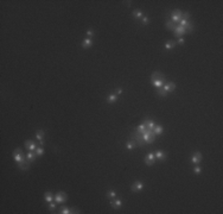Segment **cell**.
Instances as JSON below:
<instances>
[{
  "label": "cell",
  "instance_id": "cell-1",
  "mask_svg": "<svg viewBox=\"0 0 223 214\" xmlns=\"http://www.w3.org/2000/svg\"><path fill=\"white\" fill-rule=\"evenodd\" d=\"M156 137L157 136L154 135L153 130H150V129H146V131L142 133V139L145 140V143H148V144H152L156 140Z\"/></svg>",
  "mask_w": 223,
  "mask_h": 214
},
{
  "label": "cell",
  "instance_id": "cell-2",
  "mask_svg": "<svg viewBox=\"0 0 223 214\" xmlns=\"http://www.w3.org/2000/svg\"><path fill=\"white\" fill-rule=\"evenodd\" d=\"M13 158H14V161L18 164V163L25 161V159H26V156H25V154L23 152V150L20 149V147H17V149L13 151Z\"/></svg>",
  "mask_w": 223,
  "mask_h": 214
},
{
  "label": "cell",
  "instance_id": "cell-3",
  "mask_svg": "<svg viewBox=\"0 0 223 214\" xmlns=\"http://www.w3.org/2000/svg\"><path fill=\"white\" fill-rule=\"evenodd\" d=\"M131 138L134 140V142L136 143V145H138V146H144L145 140L142 139V135L140 133V132L136 131V130H135V131H134L133 133L131 135Z\"/></svg>",
  "mask_w": 223,
  "mask_h": 214
},
{
  "label": "cell",
  "instance_id": "cell-4",
  "mask_svg": "<svg viewBox=\"0 0 223 214\" xmlns=\"http://www.w3.org/2000/svg\"><path fill=\"white\" fill-rule=\"evenodd\" d=\"M182 16H183V12L180 10H173L172 11V20L174 23H179L182 20Z\"/></svg>",
  "mask_w": 223,
  "mask_h": 214
},
{
  "label": "cell",
  "instance_id": "cell-5",
  "mask_svg": "<svg viewBox=\"0 0 223 214\" xmlns=\"http://www.w3.org/2000/svg\"><path fill=\"white\" fill-rule=\"evenodd\" d=\"M142 188H144V183L141 181H135L133 184H132V192L134 193H138V192H141Z\"/></svg>",
  "mask_w": 223,
  "mask_h": 214
},
{
  "label": "cell",
  "instance_id": "cell-6",
  "mask_svg": "<svg viewBox=\"0 0 223 214\" xmlns=\"http://www.w3.org/2000/svg\"><path fill=\"white\" fill-rule=\"evenodd\" d=\"M156 163V156H154L153 152H150L147 154V156L145 157V164L146 165H153Z\"/></svg>",
  "mask_w": 223,
  "mask_h": 214
},
{
  "label": "cell",
  "instance_id": "cell-7",
  "mask_svg": "<svg viewBox=\"0 0 223 214\" xmlns=\"http://www.w3.org/2000/svg\"><path fill=\"white\" fill-rule=\"evenodd\" d=\"M173 33H174V36H176L177 38H179V37H182L183 35H185L186 30H185V28H183V26H180V25H177L176 29L173 30Z\"/></svg>",
  "mask_w": 223,
  "mask_h": 214
},
{
  "label": "cell",
  "instance_id": "cell-8",
  "mask_svg": "<svg viewBox=\"0 0 223 214\" xmlns=\"http://www.w3.org/2000/svg\"><path fill=\"white\" fill-rule=\"evenodd\" d=\"M65 200H67V194L64 192L57 193L56 196H55V201L58 202V203H63V202H65Z\"/></svg>",
  "mask_w": 223,
  "mask_h": 214
},
{
  "label": "cell",
  "instance_id": "cell-9",
  "mask_svg": "<svg viewBox=\"0 0 223 214\" xmlns=\"http://www.w3.org/2000/svg\"><path fill=\"white\" fill-rule=\"evenodd\" d=\"M191 161H192V163L193 164H199L201 163V161H202V154L199 151H196V152H193V155H192V158H191Z\"/></svg>",
  "mask_w": 223,
  "mask_h": 214
},
{
  "label": "cell",
  "instance_id": "cell-10",
  "mask_svg": "<svg viewBox=\"0 0 223 214\" xmlns=\"http://www.w3.org/2000/svg\"><path fill=\"white\" fill-rule=\"evenodd\" d=\"M154 156H156L157 158H158V161H160V162H164V161H166V158H167V155L164 151H161V150H157V151L154 152Z\"/></svg>",
  "mask_w": 223,
  "mask_h": 214
},
{
  "label": "cell",
  "instance_id": "cell-11",
  "mask_svg": "<svg viewBox=\"0 0 223 214\" xmlns=\"http://www.w3.org/2000/svg\"><path fill=\"white\" fill-rule=\"evenodd\" d=\"M154 80H165V75L160 72H154L151 75V81H154Z\"/></svg>",
  "mask_w": 223,
  "mask_h": 214
},
{
  "label": "cell",
  "instance_id": "cell-12",
  "mask_svg": "<svg viewBox=\"0 0 223 214\" xmlns=\"http://www.w3.org/2000/svg\"><path fill=\"white\" fill-rule=\"evenodd\" d=\"M25 146L30 150V151H36V149H37V144H36L33 140H26V142H25Z\"/></svg>",
  "mask_w": 223,
  "mask_h": 214
},
{
  "label": "cell",
  "instance_id": "cell-13",
  "mask_svg": "<svg viewBox=\"0 0 223 214\" xmlns=\"http://www.w3.org/2000/svg\"><path fill=\"white\" fill-rule=\"evenodd\" d=\"M163 88H164V89H165L167 93H171V92H173V90L176 89V83H174V82L166 83V85L163 86Z\"/></svg>",
  "mask_w": 223,
  "mask_h": 214
},
{
  "label": "cell",
  "instance_id": "cell-14",
  "mask_svg": "<svg viewBox=\"0 0 223 214\" xmlns=\"http://www.w3.org/2000/svg\"><path fill=\"white\" fill-rule=\"evenodd\" d=\"M18 168H19L20 170H27L29 168H30V162L27 161V158L25 159V161H23V162H20V163H18Z\"/></svg>",
  "mask_w": 223,
  "mask_h": 214
},
{
  "label": "cell",
  "instance_id": "cell-15",
  "mask_svg": "<svg viewBox=\"0 0 223 214\" xmlns=\"http://www.w3.org/2000/svg\"><path fill=\"white\" fill-rule=\"evenodd\" d=\"M144 124H145V126H146V129H150V130H153L154 129V126H156V123L153 121V120H151V119H148V118H146V119L144 120Z\"/></svg>",
  "mask_w": 223,
  "mask_h": 214
},
{
  "label": "cell",
  "instance_id": "cell-16",
  "mask_svg": "<svg viewBox=\"0 0 223 214\" xmlns=\"http://www.w3.org/2000/svg\"><path fill=\"white\" fill-rule=\"evenodd\" d=\"M110 206L113 207L114 209H119L120 207H122V201H121L120 199H118V200H113V199H111Z\"/></svg>",
  "mask_w": 223,
  "mask_h": 214
},
{
  "label": "cell",
  "instance_id": "cell-17",
  "mask_svg": "<svg viewBox=\"0 0 223 214\" xmlns=\"http://www.w3.org/2000/svg\"><path fill=\"white\" fill-rule=\"evenodd\" d=\"M92 45H93L92 38H86V39H83V42H82V48H83V49H88V48H90Z\"/></svg>",
  "mask_w": 223,
  "mask_h": 214
},
{
  "label": "cell",
  "instance_id": "cell-18",
  "mask_svg": "<svg viewBox=\"0 0 223 214\" xmlns=\"http://www.w3.org/2000/svg\"><path fill=\"white\" fill-rule=\"evenodd\" d=\"M165 25H166V28L169 29V30H172V31H173L174 29H176V26H177V24L172 19H167V20H166Z\"/></svg>",
  "mask_w": 223,
  "mask_h": 214
},
{
  "label": "cell",
  "instance_id": "cell-19",
  "mask_svg": "<svg viewBox=\"0 0 223 214\" xmlns=\"http://www.w3.org/2000/svg\"><path fill=\"white\" fill-rule=\"evenodd\" d=\"M44 200L47 202V203H50V202H52L55 200V196H54V194H52L51 192H46L45 193V195H44Z\"/></svg>",
  "mask_w": 223,
  "mask_h": 214
},
{
  "label": "cell",
  "instance_id": "cell-20",
  "mask_svg": "<svg viewBox=\"0 0 223 214\" xmlns=\"http://www.w3.org/2000/svg\"><path fill=\"white\" fill-rule=\"evenodd\" d=\"M36 157H38V156L36 155V152H33V151H30V152H27V154H26V158H27V161H29L30 163H32L33 161H35Z\"/></svg>",
  "mask_w": 223,
  "mask_h": 214
},
{
  "label": "cell",
  "instance_id": "cell-21",
  "mask_svg": "<svg viewBox=\"0 0 223 214\" xmlns=\"http://www.w3.org/2000/svg\"><path fill=\"white\" fill-rule=\"evenodd\" d=\"M118 100V95L115 94H109L108 96H107V102H108V104H114L115 101H116Z\"/></svg>",
  "mask_w": 223,
  "mask_h": 214
},
{
  "label": "cell",
  "instance_id": "cell-22",
  "mask_svg": "<svg viewBox=\"0 0 223 214\" xmlns=\"http://www.w3.org/2000/svg\"><path fill=\"white\" fill-rule=\"evenodd\" d=\"M136 146H138V145H136V143L134 142L133 139H132V140H128V142L126 143V147H127L128 150H133V149H135Z\"/></svg>",
  "mask_w": 223,
  "mask_h": 214
},
{
  "label": "cell",
  "instance_id": "cell-23",
  "mask_svg": "<svg viewBox=\"0 0 223 214\" xmlns=\"http://www.w3.org/2000/svg\"><path fill=\"white\" fill-rule=\"evenodd\" d=\"M153 132L156 136H160L161 133H163V126H161V125H156L153 129Z\"/></svg>",
  "mask_w": 223,
  "mask_h": 214
},
{
  "label": "cell",
  "instance_id": "cell-24",
  "mask_svg": "<svg viewBox=\"0 0 223 214\" xmlns=\"http://www.w3.org/2000/svg\"><path fill=\"white\" fill-rule=\"evenodd\" d=\"M164 82H165V80H154V81H152L153 86H154V87H157V88H161V87H163Z\"/></svg>",
  "mask_w": 223,
  "mask_h": 214
},
{
  "label": "cell",
  "instance_id": "cell-25",
  "mask_svg": "<svg viewBox=\"0 0 223 214\" xmlns=\"http://www.w3.org/2000/svg\"><path fill=\"white\" fill-rule=\"evenodd\" d=\"M176 44H177V43L174 42V40H169V42L165 44V49L166 50H172L174 47H176Z\"/></svg>",
  "mask_w": 223,
  "mask_h": 214
},
{
  "label": "cell",
  "instance_id": "cell-26",
  "mask_svg": "<svg viewBox=\"0 0 223 214\" xmlns=\"http://www.w3.org/2000/svg\"><path fill=\"white\" fill-rule=\"evenodd\" d=\"M116 196V192H115L114 189H109L108 192H107V197H108V199H114V197Z\"/></svg>",
  "mask_w": 223,
  "mask_h": 214
},
{
  "label": "cell",
  "instance_id": "cell-27",
  "mask_svg": "<svg viewBox=\"0 0 223 214\" xmlns=\"http://www.w3.org/2000/svg\"><path fill=\"white\" fill-rule=\"evenodd\" d=\"M44 135H45V132L43 131V130H39V131L36 132V138H37L38 140H43V138H44Z\"/></svg>",
  "mask_w": 223,
  "mask_h": 214
},
{
  "label": "cell",
  "instance_id": "cell-28",
  "mask_svg": "<svg viewBox=\"0 0 223 214\" xmlns=\"http://www.w3.org/2000/svg\"><path fill=\"white\" fill-rule=\"evenodd\" d=\"M157 94L160 95V96H163V98H165L166 95H167V92H166V90L164 89L163 87H161V88H157Z\"/></svg>",
  "mask_w": 223,
  "mask_h": 214
},
{
  "label": "cell",
  "instance_id": "cell-29",
  "mask_svg": "<svg viewBox=\"0 0 223 214\" xmlns=\"http://www.w3.org/2000/svg\"><path fill=\"white\" fill-rule=\"evenodd\" d=\"M133 17L135 19H139V18L142 17V11L141 10H134L133 11Z\"/></svg>",
  "mask_w": 223,
  "mask_h": 214
},
{
  "label": "cell",
  "instance_id": "cell-30",
  "mask_svg": "<svg viewBox=\"0 0 223 214\" xmlns=\"http://www.w3.org/2000/svg\"><path fill=\"white\" fill-rule=\"evenodd\" d=\"M136 131H138V132H140L141 135H142V133H144L145 131H146V126H145V124H144V123H142V124H140L138 127H136Z\"/></svg>",
  "mask_w": 223,
  "mask_h": 214
},
{
  "label": "cell",
  "instance_id": "cell-31",
  "mask_svg": "<svg viewBox=\"0 0 223 214\" xmlns=\"http://www.w3.org/2000/svg\"><path fill=\"white\" fill-rule=\"evenodd\" d=\"M185 30H186V33H191V32H192V31H193V24H192V23L190 22L188 25H186Z\"/></svg>",
  "mask_w": 223,
  "mask_h": 214
},
{
  "label": "cell",
  "instance_id": "cell-32",
  "mask_svg": "<svg viewBox=\"0 0 223 214\" xmlns=\"http://www.w3.org/2000/svg\"><path fill=\"white\" fill-rule=\"evenodd\" d=\"M61 214H69L71 213V209L70 208H67V207H61Z\"/></svg>",
  "mask_w": 223,
  "mask_h": 214
},
{
  "label": "cell",
  "instance_id": "cell-33",
  "mask_svg": "<svg viewBox=\"0 0 223 214\" xmlns=\"http://www.w3.org/2000/svg\"><path fill=\"white\" fill-rule=\"evenodd\" d=\"M87 36H88V38H92V39H93V37L95 36V31L93 30V29H88V30H87Z\"/></svg>",
  "mask_w": 223,
  "mask_h": 214
},
{
  "label": "cell",
  "instance_id": "cell-34",
  "mask_svg": "<svg viewBox=\"0 0 223 214\" xmlns=\"http://www.w3.org/2000/svg\"><path fill=\"white\" fill-rule=\"evenodd\" d=\"M43 152H44V149H43L42 146H38L37 149H36V155H37L38 157H40L43 155Z\"/></svg>",
  "mask_w": 223,
  "mask_h": 214
},
{
  "label": "cell",
  "instance_id": "cell-35",
  "mask_svg": "<svg viewBox=\"0 0 223 214\" xmlns=\"http://www.w3.org/2000/svg\"><path fill=\"white\" fill-rule=\"evenodd\" d=\"M189 23H190V20H185V19H182L180 22H179V25H180V26H183V28H185L186 25L189 24Z\"/></svg>",
  "mask_w": 223,
  "mask_h": 214
},
{
  "label": "cell",
  "instance_id": "cell-36",
  "mask_svg": "<svg viewBox=\"0 0 223 214\" xmlns=\"http://www.w3.org/2000/svg\"><path fill=\"white\" fill-rule=\"evenodd\" d=\"M47 208H49L50 212H54L55 209H56V203H54V202H50V203H49V207H47Z\"/></svg>",
  "mask_w": 223,
  "mask_h": 214
},
{
  "label": "cell",
  "instance_id": "cell-37",
  "mask_svg": "<svg viewBox=\"0 0 223 214\" xmlns=\"http://www.w3.org/2000/svg\"><path fill=\"white\" fill-rule=\"evenodd\" d=\"M141 23H142L144 25H148V24H150V18H148V17H142Z\"/></svg>",
  "mask_w": 223,
  "mask_h": 214
},
{
  "label": "cell",
  "instance_id": "cell-38",
  "mask_svg": "<svg viewBox=\"0 0 223 214\" xmlns=\"http://www.w3.org/2000/svg\"><path fill=\"white\" fill-rule=\"evenodd\" d=\"M182 19L189 20V19H190V13H189V12H183V16H182Z\"/></svg>",
  "mask_w": 223,
  "mask_h": 214
},
{
  "label": "cell",
  "instance_id": "cell-39",
  "mask_svg": "<svg viewBox=\"0 0 223 214\" xmlns=\"http://www.w3.org/2000/svg\"><path fill=\"white\" fill-rule=\"evenodd\" d=\"M201 171H202V170H201V168H199V167H198V164H197V165H196V167L193 168V172H195V174H197V175H199V174H201Z\"/></svg>",
  "mask_w": 223,
  "mask_h": 214
},
{
  "label": "cell",
  "instance_id": "cell-40",
  "mask_svg": "<svg viewBox=\"0 0 223 214\" xmlns=\"http://www.w3.org/2000/svg\"><path fill=\"white\" fill-rule=\"evenodd\" d=\"M115 94H116L118 96H119L120 94H122V88H121V87H118L116 90H115Z\"/></svg>",
  "mask_w": 223,
  "mask_h": 214
},
{
  "label": "cell",
  "instance_id": "cell-41",
  "mask_svg": "<svg viewBox=\"0 0 223 214\" xmlns=\"http://www.w3.org/2000/svg\"><path fill=\"white\" fill-rule=\"evenodd\" d=\"M184 40H185V39H184L183 37H179L178 40H177V43H178V44H180V45H183L184 44Z\"/></svg>",
  "mask_w": 223,
  "mask_h": 214
},
{
  "label": "cell",
  "instance_id": "cell-42",
  "mask_svg": "<svg viewBox=\"0 0 223 214\" xmlns=\"http://www.w3.org/2000/svg\"><path fill=\"white\" fill-rule=\"evenodd\" d=\"M125 3H126V5H128V6H129V5H131L132 1H125Z\"/></svg>",
  "mask_w": 223,
  "mask_h": 214
}]
</instances>
